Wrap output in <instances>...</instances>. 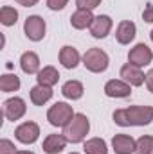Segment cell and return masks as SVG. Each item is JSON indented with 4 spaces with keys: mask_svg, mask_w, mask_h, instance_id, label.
<instances>
[{
    "mask_svg": "<svg viewBox=\"0 0 153 154\" xmlns=\"http://www.w3.org/2000/svg\"><path fill=\"white\" fill-rule=\"evenodd\" d=\"M0 22H2V25H5V27L15 25V23L18 22V11H16L15 7H11V5H4V7L0 9Z\"/></svg>",
    "mask_w": 153,
    "mask_h": 154,
    "instance_id": "obj_23",
    "label": "cell"
},
{
    "mask_svg": "<svg viewBox=\"0 0 153 154\" xmlns=\"http://www.w3.org/2000/svg\"><path fill=\"white\" fill-rule=\"evenodd\" d=\"M50 99H52V88L41 86V84H36L34 88H31V102L34 106H43Z\"/></svg>",
    "mask_w": 153,
    "mask_h": 154,
    "instance_id": "obj_18",
    "label": "cell"
},
{
    "mask_svg": "<svg viewBox=\"0 0 153 154\" xmlns=\"http://www.w3.org/2000/svg\"><path fill=\"white\" fill-rule=\"evenodd\" d=\"M135 154H153V136L142 134V136L137 140Z\"/></svg>",
    "mask_w": 153,
    "mask_h": 154,
    "instance_id": "obj_24",
    "label": "cell"
},
{
    "mask_svg": "<svg viewBox=\"0 0 153 154\" xmlns=\"http://www.w3.org/2000/svg\"><path fill=\"white\" fill-rule=\"evenodd\" d=\"M94 18H96V16L92 14L90 9H77V11L72 13V16H70V23H72L74 29L81 31V29L90 27L92 22H94Z\"/></svg>",
    "mask_w": 153,
    "mask_h": 154,
    "instance_id": "obj_15",
    "label": "cell"
},
{
    "mask_svg": "<svg viewBox=\"0 0 153 154\" xmlns=\"http://www.w3.org/2000/svg\"><path fill=\"white\" fill-rule=\"evenodd\" d=\"M67 4H69V0H47V7L52 11H61Z\"/></svg>",
    "mask_w": 153,
    "mask_h": 154,
    "instance_id": "obj_27",
    "label": "cell"
},
{
    "mask_svg": "<svg viewBox=\"0 0 153 154\" xmlns=\"http://www.w3.org/2000/svg\"><path fill=\"white\" fill-rule=\"evenodd\" d=\"M16 152L18 151H16V147L11 140H7V138L0 140V154H16Z\"/></svg>",
    "mask_w": 153,
    "mask_h": 154,
    "instance_id": "obj_25",
    "label": "cell"
},
{
    "mask_svg": "<svg viewBox=\"0 0 153 154\" xmlns=\"http://www.w3.org/2000/svg\"><path fill=\"white\" fill-rule=\"evenodd\" d=\"M146 86H148V90L153 93V68L146 74Z\"/></svg>",
    "mask_w": 153,
    "mask_h": 154,
    "instance_id": "obj_29",
    "label": "cell"
},
{
    "mask_svg": "<svg viewBox=\"0 0 153 154\" xmlns=\"http://www.w3.org/2000/svg\"><path fill=\"white\" fill-rule=\"evenodd\" d=\"M79 59H81V56H79V52H77L74 47L65 45V47L60 50V63H61L67 70L76 68L77 65H79Z\"/></svg>",
    "mask_w": 153,
    "mask_h": 154,
    "instance_id": "obj_16",
    "label": "cell"
},
{
    "mask_svg": "<svg viewBox=\"0 0 153 154\" xmlns=\"http://www.w3.org/2000/svg\"><path fill=\"white\" fill-rule=\"evenodd\" d=\"M69 143V140L65 138V134L61 133V134H49L45 140H43V152L45 154H60L63 149H65V145Z\"/></svg>",
    "mask_w": 153,
    "mask_h": 154,
    "instance_id": "obj_14",
    "label": "cell"
},
{
    "mask_svg": "<svg viewBox=\"0 0 153 154\" xmlns=\"http://www.w3.org/2000/svg\"><path fill=\"white\" fill-rule=\"evenodd\" d=\"M20 88V77L15 75V74H4L0 77V90L4 93H11V91H16Z\"/></svg>",
    "mask_w": 153,
    "mask_h": 154,
    "instance_id": "obj_22",
    "label": "cell"
},
{
    "mask_svg": "<svg viewBox=\"0 0 153 154\" xmlns=\"http://www.w3.org/2000/svg\"><path fill=\"white\" fill-rule=\"evenodd\" d=\"M142 20L148 22V23H153V4H148V7L144 9V13H142Z\"/></svg>",
    "mask_w": 153,
    "mask_h": 154,
    "instance_id": "obj_28",
    "label": "cell"
},
{
    "mask_svg": "<svg viewBox=\"0 0 153 154\" xmlns=\"http://www.w3.org/2000/svg\"><path fill=\"white\" fill-rule=\"evenodd\" d=\"M114 122L121 127L150 125L153 122V106H130L114 111Z\"/></svg>",
    "mask_w": 153,
    "mask_h": 154,
    "instance_id": "obj_1",
    "label": "cell"
},
{
    "mask_svg": "<svg viewBox=\"0 0 153 154\" xmlns=\"http://www.w3.org/2000/svg\"><path fill=\"white\" fill-rule=\"evenodd\" d=\"M105 95L110 99H126L132 95V88L126 81H119V79H112L105 84Z\"/></svg>",
    "mask_w": 153,
    "mask_h": 154,
    "instance_id": "obj_9",
    "label": "cell"
},
{
    "mask_svg": "<svg viewBox=\"0 0 153 154\" xmlns=\"http://www.w3.org/2000/svg\"><path fill=\"white\" fill-rule=\"evenodd\" d=\"M88 131H90V122H88L86 115H83V113H76L74 118L63 127V134L70 143L83 142L85 136L88 134Z\"/></svg>",
    "mask_w": 153,
    "mask_h": 154,
    "instance_id": "obj_2",
    "label": "cell"
},
{
    "mask_svg": "<svg viewBox=\"0 0 153 154\" xmlns=\"http://www.w3.org/2000/svg\"><path fill=\"white\" fill-rule=\"evenodd\" d=\"M16 154H34L33 151H18Z\"/></svg>",
    "mask_w": 153,
    "mask_h": 154,
    "instance_id": "obj_31",
    "label": "cell"
},
{
    "mask_svg": "<svg viewBox=\"0 0 153 154\" xmlns=\"http://www.w3.org/2000/svg\"><path fill=\"white\" fill-rule=\"evenodd\" d=\"M108 63H110L108 54H106L105 50L97 48V47L88 48V50L85 52V56H83V65H85V68H86L88 72H94V74L105 72V70L108 68Z\"/></svg>",
    "mask_w": 153,
    "mask_h": 154,
    "instance_id": "obj_3",
    "label": "cell"
},
{
    "mask_svg": "<svg viewBox=\"0 0 153 154\" xmlns=\"http://www.w3.org/2000/svg\"><path fill=\"white\" fill-rule=\"evenodd\" d=\"M15 136L20 143H25V145H31L38 140L40 136V125L36 122H24L20 124L16 129H15Z\"/></svg>",
    "mask_w": 153,
    "mask_h": 154,
    "instance_id": "obj_7",
    "label": "cell"
},
{
    "mask_svg": "<svg viewBox=\"0 0 153 154\" xmlns=\"http://www.w3.org/2000/svg\"><path fill=\"white\" fill-rule=\"evenodd\" d=\"M83 91H85V88H83V84H81L79 81H67V82L61 86L63 97H65V99H70V100L81 99V97H83Z\"/></svg>",
    "mask_w": 153,
    "mask_h": 154,
    "instance_id": "obj_20",
    "label": "cell"
},
{
    "mask_svg": "<svg viewBox=\"0 0 153 154\" xmlns=\"http://www.w3.org/2000/svg\"><path fill=\"white\" fill-rule=\"evenodd\" d=\"M150 38H151V41H153V31H151V32H150Z\"/></svg>",
    "mask_w": 153,
    "mask_h": 154,
    "instance_id": "obj_32",
    "label": "cell"
},
{
    "mask_svg": "<svg viewBox=\"0 0 153 154\" xmlns=\"http://www.w3.org/2000/svg\"><path fill=\"white\" fill-rule=\"evenodd\" d=\"M110 31H112V18L108 14H99V16L94 18V22L90 25V34L94 38L97 39L106 38L110 34Z\"/></svg>",
    "mask_w": 153,
    "mask_h": 154,
    "instance_id": "obj_11",
    "label": "cell"
},
{
    "mask_svg": "<svg viewBox=\"0 0 153 154\" xmlns=\"http://www.w3.org/2000/svg\"><path fill=\"white\" fill-rule=\"evenodd\" d=\"M20 5H24V7H33V5H36L38 4V0H16Z\"/></svg>",
    "mask_w": 153,
    "mask_h": 154,
    "instance_id": "obj_30",
    "label": "cell"
},
{
    "mask_svg": "<svg viewBox=\"0 0 153 154\" xmlns=\"http://www.w3.org/2000/svg\"><path fill=\"white\" fill-rule=\"evenodd\" d=\"M36 81H38V84H41V86L52 88V86L58 84V81H60V72H58L54 66H43L38 72Z\"/></svg>",
    "mask_w": 153,
    "mask_h": 154,
    "instance_id": "obj_19",
    "label": "cell"
},
{
    "mask_svg": "<svg viewBox=\"0 0 153 154\" xmlns=\"http://www.w3.org/2000/svg\"><path fill=\"white\" fill-rule=\"evenodd\" d=\"M74 111H72V106H69L67 102H56L54 106L49 108L47 111V120L50 125L54 127H65L72 118H74Z\"/></svg>",
    "mask_w": 153,
    "mask_h": 154,
    "instance_id": "obj_4",
    "label": "cell"
},
{
    "mask_svg": "<svg viewBox=\"0 0 153 154\" xmlns=\"http://www.w3.org/2000/svg\"><path fill=\"white\" fill-rule=\"evenodd\" d=\"M112 147L115 154H133L137 140H133L130 134H115L112 138Z\"/></svg>",
    "mask_w": 153,
    "mask_h": 154,
    "instance_id": "obj_12",
    "label": "cell"
},
{
    "mask_svg": "<svg viewBox=\"0 0 153 154\" xmlns=\"http://www.w3.org/2000/svg\"><path fill=\"white\" fill-rule=\"evenodd\" d=\"M27 111V106H25V100L20 99V97H11L4 102V115L7 120H20L22 116L25 115Z\"/></svg>",
    "mask_w": 153,
    "mask_h": 154,
    "instance_id": "obj_8",
    "label": "cell"
},
{
    "mask_svg": "<svg viewBox=\"0 0 153 154\" xmlns=\"http://www.w3.org/2000/svg\"><path fill=\"white\" fill-rule=\"evenodd\" d=\"M45 29H47L45 20H43L41 16H38V14L27 16L25 23H24V32H25V36L31 39V41H40V39H43Z\"/></svg>",
    "mask_w": 153,
    "mask_h": 154,
    "instance_id": "obj_5",
    "label": "cell"
},
{
    "mask_svg": "<svg viewBox=\"0 0 153 154\" xmlns=\"http://www.w3.org/2000/svg\"><path fill=\"white\" fill-rule=\"evenodd\" d=\"M20 68L25 74H38L40 72V57L36 52H24L20 57Z\"/></svg>",
    "mask_w": 153,
    "mask_h": 154,
    "instance_id": "obj_17",
    "label": "cell"
},
{
    "mask_svg": "<svg viewBox=\"0 0 153 154\" xmlns=\"http://www.w3.org/2000/svg\"><path fill=\"white\" fill-rule=\"evenodd\" d=\"M151 59H153L151 48H150L148 45H144V43H137V45L128 52V63H132V65H135V66H139V68L148 66V65L151 63Z\"/></svg>",
    "mask_w": 153,
    "mask_h": 154,
    "instance_id": "obj_6",
    "label": "cell"
},
{
    "mask_svg": "<svg viewBox=\"0 0 153 154\" xmlns=\"http://www.w3.org/2000/svg\"><path fill=\"white\" fill-rule=\"evenodd\" d=\"M83 151L85 154H108V147L103 138H90L85 142Z\"/></svg>",
    "mask_w": 153,
    "mask_h": 154,
    "instance_id": "obj_21",
    "label": "cell"
},
{
    "mask_svg": "<svg viewBox=\"0 0 153 154\" xmlns=\"http://www.w3.org/2000/svg\"><path fill=\"white\" fill-rule=\"evenodd\" d=\"M77 9H96L97 5H101V0H76Z\"/></svg>",
    "mask_w": 153,
    "mask_h": 154,
    "instance_id": "obj_26",
    "label": "cell"
},
{
    "mask_svg": "<svg viewBox=\"0 0 153 154\" xmlns=\"http://www.w3.org/2000/svg\"><path fill=\"white\" fill-rule=\"evenodd\" d=\"M70 154H79V152H70Z\"/></svg>",
    "mask_w": 153,
    "mask_h": 154,
    "instance_id": "obj_33",
    "label": "cell"
},
{
    "mask_svg": "<svg viewBox=\"0 0 153 154\" xmlns=\"http://www.w3.org/2000/svg\"><path fill=\"white\" fill-rule=\"evenodd\" d=\"M121 77H122V81H126L130 86H142V84L146 82L144 72H142L139 66L132 65V63H126V65L121 68Z\"/></svg>",
    "mask_w": 153,
    "mask_h": 154,
    "instance_id": "obj_10",
    "label": "cell"
},
{
    "mask_svg": "<svg viewBox=\"0 0 153 154\" xmlns=\"http://www.w3.org/2000/svg\"><path fill=\"white\" fill-rule=\"evenodd\" d=\"M135 34H137V27H135V23L130 22V20H122V22L117 25L115 39H117L121 45H128V43L133 41Z\"/></svg>",
    "mask_w": 153,
    "mask_h": 154,
    "instance_id": "obj_13",
    "label": "cell"
}]
</instances>
